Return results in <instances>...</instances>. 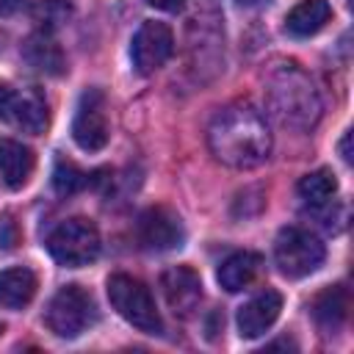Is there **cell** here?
Wrapping results in <instances>:
<instances>
[{
	"label": "cell",
	"instance_id": "7",
	"mask_svg": "<svg viewBox=\"0 0 354 354\" xmlns=\"http://www.w3.org/2000/svg\"><path fill=\"white\" fill-rule=\"evenodd\" d=\"M108 105L100 88H86L77 100V111L72 119V138L83 152H100L108 144Z\"/></svg>",
	"mask_w": 354,
	"mask_h": 354
},
{
	"label": "cell",
	"instance_id": "4",
	"mask_svg": "<svg viewBox=\"0 0 354 354\" xmlns=\"http://www.w3.org/2000/svg\"><path fill=\"white\" fill-rule=\"evenodd\" d=\"M44 246H47L50 257L58 266L80 268V266H88L91 260H97V254H100V230L91 218L75 216V218L61 221L47 235Z\"/></svg>",
	"mask_w": 354,
	"mask_h": 354
},
{
	"label": "cell",
	"instance_id": "23",
	"mask_svg": "<svg viewBox=\"0 0 354 354\" xmlns=\"http://www.w3.org/2000/svg\"><path fill=\"white\" fill-rule=\"evenodd\" d=\"M147 3L155 6V8H160V11H180L185 0H147Z\"/></svg>",
	"mask_w": 354,
	"mask_h": 354
},
{
	"label": "cell",
	"instance_id": "27",
	"mask_svg": "<svg viewBox=\"0 0 354 354\" xmlns=\"http://www.w3.org/2000/svg\"><path fill=\"white\" fill-rule=\"evenodd\" d=\"M0 335H3V324H0Z\"/></svg>",
	"mask_w": 354,
	"mask_h": 354
},
{
	"label": "cell",
	"instance_id": "24",
	"mask_svg": "<svg viewBox=\"0 0 354 354\" xmlns=\"http://www.w3.org/2000/svg\"><path fill=\"white\" fill-rule=\"evenodd\" d=\"M340 158L346 160V163H351V133L346 130V136L340 138Z\"/></svg>",
	"mask_w": 354,
	"mask_h": 354
},
{
	"label": "cell",
	"instance_id": "10",
	"mask_svg": "<svg viewBox=\"0 0 354 354\" xmlns=\"http://www.w3.org/2000/svg\"><path fill=\"white\" fill-rule=\"evenodd\" d=\"M136 235H138V243L149 252H169V249L183 246V241H185V230H183L180 216L163 205L147 207L138 216Z\"/></svg>",
	"mask_w": 354,
	"mask_h": 354
},
{
	"label": "cell",
	"instance_id": "2",
	"mask_svg": "<svg viewBox=\"0 0 354 354\" xmlns=\"http://www.w3.org/2000/svg\"><path fill=\"white\" fill-rule=\"evenodd\" d=\"M266 102L279 124L310 130L321 119V97L310 75L296 61H274L266 75Z\"/></svg>",
	"mask_w": 354,
	"mask_h": 354
},
{
	"label": "cell",
	"instance_id": "22",
	"mask_svg": "<svg viewBox=\"0 0 354 354\" xmlns=\"http://www.w3.org/2000/svg\"><path fill=\"white\" fill-rule=\"evenodd\" d=\"M3 227H6V232L0 235V246H3V249H11V246L17 243V235H14V224L6 218V221H3Z\"/></svg>",
	"mask_w": 354,
	"mask_h": 354
},
{
	"label": "cell",
	"instance_id": "5",
	"mask_svg": "<svg viewBox=\"0 0 354 354\" xmlns=\"http://www.w3.org/2000/svg\"><path fill=\"white\" fill-rule=\"evenodd\" d=\"M97 321V304L80 285H64L47 304L44 324L55 337H77Z\"/></svg>",
	"mask_w": 354,
	"mask_h": 354
},
{
	"label": "cell",
	"instance_id": "26",
	"mask_svg": "<svg viewBox=\"0 0 354 354\" xmlns=\"http://www.w3.org/2000/svg\"><path fill=\"white\" fill-rule=\"evenodd\" d=\"M241 6H257V3H263V0H238Z\"/></svg>",
	"mask_w": 354,
	"mask_h": 354
},
{
	"label": "cell",
	"instance_id": "9",
	"mask_svg": "<svg viewBox=\"0 0 354 354\" xmlns=\"http://www.w3.org/2000/svg\"><path fill=\"white\" fill-rule=\"evenodd\" d=\"M171 53H174V33L169 25L147 19L133 33L130 58H133V66L138 75H152L171 58Z\"/></svg>",
	"mask_w": 354,
	"mask_h": 354
},
{
	"label": "cell",
	"instance_id": "18",
	"mask_svg": "<svg viewBox=\"0 0 354 354\" xmlns=\"http://www.w3.org/2000/svg\"><path fill=\"white\" fill-rule=\"evenodd\" d=\"M22 55H25V61H28L33 69H39V72H44V75H53V77L66 69L64 53H61V47L55 44V39H53L47 30L33 33V36L22 44Z\"/></svg>",
	"mask_w": 354,
	"mask_h": 354
},
{
	"label": "cell",
	"instance_id": "16",
	"mask_svg": "<svg viewBox=\"0 0 354 354\" xmlns=\"http://www.w3.org/2000/svg\"><path fill=\"white\" fill-rule=\"evenodd\" d=\"M332 17V6L326 0H301L285 17V30L296 39L315 36Z\"/></svg>",
	"mask_w": 354,
	"mask_h": 354
},
{
	"label": "cell",
	"instance_id": "8",
	"mask_svg": "<svg viewBox=\"0 0 354 354\" xmlns=\"http://www.w3.org/2000/svg\"><path fill=\"white\" fill-rule=\"evenodd\" d=\"M0 119L39 136L50 124V111L36 88H11L8 83H0Z\"/></svg>",
	"mask_w": 354,
	"mask_h": 354
},
{
	"label": "cell",
	"instance_id": "3",
	"mask_svg": "<svg viewBox=\"0 0 354 354\" xmlns=\"http://www.w3.org/2000/svg\"><path fill=\"white\" fill-rule=\"evenodd\" d=\"M108 299H111V307L130 326H136L147 335L163 332V321L155 307V299L141 279H136L130 274H111L108 277Z\"/></svg>",
	"mask_w": 354,
	"mask_h": 354
},
{
	"label": "cell",
	"instance_id": "6",
	"mask_svg": "<svg viewBox=\"0 0 354 354\" xmlns=\"http://www.w3.org/2000/svg\"><path fill=\"white\" fill-rule=\"evenodd\" d=\"M324 257H326V249L310 230L285 227V230H279V235L274 241V260H277L279 271L290 279H301V277L318 271Z\"/></svg>",
	"mask_w": 354,
	"mask_h": 354
},
{
	"label": "cell",
	"instance_id": "25",
	"mask_svg": "<svg viewBox=\"0 0 354 354\" xmlns=\"http://www.w3.org/2000/svg\"><path fill=\"white\" fill-rule=\"evenodd\" d=\"M22 6V0H0V14H11Z\"/></svg>",
	"mask_w": 354,
	"mask_h": 354
},
{
	"label": "cell",
	"instance_id": "14",
	"mask_svg": "<svg viewBox=\"0 0 354 354\" xmlns=\"http://www.w3.org/2000/svg\"><path fill=\"white\" fill-rule=\"evenodd\" d=\"M348 307H351V296H348V288H346V285H332V288L321 290V293L313 299V304H310L315 324H318L326 335L337 332V329L346 324Z\"/></svg>",
	"mask_w": 354,
	"mask_h": 354
},
{
	"label": "cell",
	"instance_id": "20",
	"mask_svg": "<svg viewBox=\"0 0 354 354\" xmlns=\"http://www.w3.org/2000/svg\"><path fill=\"white\" fill-rule=\"evenodd\" d=\"M88 183H91L88 171L77 169V166H75L72 160H66V158H55V169H53V188H55L61 196H69V194H75V191L86 188Z\"/></svg>",
	"mask_w": 354,
	"mask_h": 354
},
{
	"label": "cell",
	"instance_id": "15",
	"mask_svg": "<svg viewBox=\"0 0 354 354\" xmlns=\"http://www.w3.org/2000/svg\"><path fill=\"white\" fill-rule=\"evenodd\" d=\"M263 274V257L257 252H235L218 266V285L230 293L246 290Z\"/></svg>",
	"mask_w": 354,
	"mask_h": 354
},
{
	"label": "cell",
	"instance_id": "1",
	"mask_svg": "<svg viewBox=\"0 0 354 354\" xmlns=\"http://www.w3.org/2000/svg\"><path fill=\"white\" fill-rule=\"evenodd\" d=\"M207 147L216 160L232 169H254L271 152V133L249 102L224 105L207 124Z\"/></svg>",
	"mask_w": 354,
	"mask_h": 354
},
{
	"label": "cell",
	"instance_id": "21",
	"mask_svg": "<svg viewBox=\"0 0 354 354\" xmlns=\"http://www.w3.org/2000/svg\"><path fill=\"white\" fill-rule=\"evenodd\" d=\"M66 14H69V6H64L61 0H41V3L36 6V19H39L41 25L47 22L44 30H50L53 25H58L61 19H66Z\"/></svg>",
	"mask_w": 354,
	"mask_h": 354
},
{
	"label": "cell",
	"instance_id": "13",
	"mask_svg": "<svg viewBox=\"0 0 354 354\" xmlns=\"http://www.w3.org/2000/svg\"><path fill=\"white\" fill-rule=\"evenodd\" d=\"M33 166H36V155L30 147H25L22 141H14V138L0 141V177H3L6 188L19 191L30 180Z\"/></svg>",
	"mask_w": 354,
	"mask_h": 354
},
{
	"label": "cell",
	"instance_id": "11",
	"mask_svg": "<svg viewBox=\"0 0 354 354\" xmlns=\"http://www.w3.org/2000/svg\"><path fill=\"white\" fill-rule=\"evenodd\" d=\"M160 290L174 315H191L202 301V279L191 266H171L160 274Z\"/></svg>",
	"mask_w": 354,
	"mask_h": 354
},
{
	"label": "cell",
	"instance_id": "12",
	"mask_svg": "<svg viewBox=\"0 0 354 354\" xmlns=\"http://www.w3.org/2000/svg\"><path fill=\"white\" fill-rule=\"evenodd\" d=\"M282 310V296L271 288L260 290L257 296H252L241 310H238V332L241 337H260L266 329L274 326V321L279 318Z\"/></svg>",
	"mask_w": 354,
	"mask_h": 354
},
{
	"label": "cell",
	"instance_id": "17",
	"mask_svg": "<svg viewBox=\"0 0 354 354\" xmlns=\"http://www.w3.org/2000/svg\"><path fill=\"white\" fill-rule=\"evenodd\" d=\"M36 274L30 268H6L0 271V307L8 310H22L25 304L33 301L36 296Z\"/></svg>",
	"mask_w": 354,
	"mask_h": 354
},
{
	"label": "cell",
	"instance_id": "19",
	"mask_svg": "<svg viewBox=\"0 0 354 354\" xmlns=\"http://www.w3.org/2000/svg\"><path fill=\"white\" fill-rule=\"evenodd\" d=\"M296 191H299V196L310 205V210H313V207H324V205H329L332 196L337 194V177H335L332 169H315V171H310V174H304V177L299 180Z\"/></svg>",
	"mask_w": 354,
	"mask_h": 354
}]
</instances>
